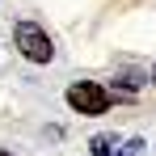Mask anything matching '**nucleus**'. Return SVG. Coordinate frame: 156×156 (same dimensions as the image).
<instances>
[{
	"label": "nucleus",
	"mask_w": 156,
	"mask_h": 156,
	"mask_svg": "<svg viewBox=\"0 0 156 156\" xmlns=\"http://www.w3.org/2000/svg\"><path fill=\"white\" fill-rule=\"evenodd\" d=\"M13 42H17V51L26 55L30 63H51L55 59L51 34L38 26V21H17V26H13Z\"/></svg>",
	"instance_id": "nucleus-1"
},
{
	"label": "nucleus",
	"mask_w": 156,
	"mask_h": 156,
	"mask_svg": "<svg viewBox=\"0 0 156 156\" xmlns=\"http://www.w3.org/2000/svg\"><path fill=\"white\" fill-rule=\"evenodd\" d=\"M110 101H114V97H110V89H101L97 80H80V84L68 89V105H72L76 114H89V118H93V114H105Z\"/></svg>",
	"instance_id": "nucleus-2"
},
{
	"label": "nucleus",
	"mask_w": 156,
	"mask_h": 156,
	"mask_svg": "<svg viewBox=\"0 0 156 156\" xmlns=\"http://www.w3.org/2000/svg\"><path fill=\"white\" fill-rule=\"evenodd\" d=\"M89 152L93 156H114V135H93L89 139Z\"/></svg>",
	"instance_id": "nucleus-3"
},
{
	"label": "nucleus",
	"mask_w": 156,
	"mask_h": 156,
	"mask_svg": "<svg viewBox=\"0 0 156 156\" xmlns=\"http://www.w3.org/2000/svg\"><path fill=\"white\" fill-rule=\"evenodd\" d=\"M139 152H144V139H127V144H122L114 156H139Z\"/></svg>",
	"instance_id": "nucleus-4"
},
{
	"label": "nucleus",
	"mask_w": 156,
	"mask_h": 156,
	"mask_svg": "<svg viewBox=\"0 0 156 156\" xmlns=\"http://www.w3.org/2000/svg\"><path fill=\"white\" fill-rule=\"evenodd\" d=\"M0 156H13V152H4V148H0Z\"/></svg>",
	"instance_id": "nucleus-5"
},
{
	"label": "nucleus",
	"mask_w": 156,
	"mask_h": 156,
	"mask_svg": "<svg viewBox=\"0 0 156 156\" xmlns=\"http://www.w3.org/2000/svg\"><path fill=\"white\" fill-rule=\"evenodd\" d=\"M152 84H156V68H152Z\"/></svg>",
	"instance_id": "nucleus-6"
}]
</instances>
